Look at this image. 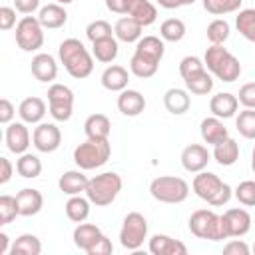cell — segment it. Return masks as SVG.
<instances>
[{
	"label": "cell",
	"instance_id": "e575fe53",
	"mask_svg": "<svg viewBox=\"0 0 255 255\" xmlns=\"http://www.w3.org/2000/svg\"><path fill=\"white\" fill-rule=\"evenodd\" d=\"M135 52L137 54H143L147 58H153L157 62H161L163 54H165V44L161 38L157 36H143L135 42Z\"/></svg>",
	"mask_w": 255,
	"mask_h": 255
},
{
	"label": "cell",
	"instance_id": "277c9868",
	"mask_svg": "<svg viewBox=\"0 0 255 255\" xmlns=\"http://www.w3.org/2000/svg\"><path fill=\"white\" fill-rule=\"evenodd\" d=\"M122 177L116 173V171H104L100 175H94L90 181H88V187H86V197L98 205V207H106L110 203H114V199L120 195L122 191Z\"/></svg>",
	"mask_w": 255,
	"mask_h": 255
},
{
	"label": "cell",
	"instance_id": "52a82bcc",
	"mask_svg": "<svg viewBox=\"0 0 255 255\" xmlns=\"http://www.w3.org/2000/svg\"><path fill=\"white\" fill-rule=\"evenodd\" d=\"M149 193L159 203H183L189 195V183L175 175H159L151 179Z\"/></svg>",
	"mask_w": 255,
	"mask_h": 255
},
{
	"label": "cell",
	"instance_id": "c3c4849f",
	"mask_svg": "<svg viewBox=\"0 0 255 255\" xmlns=\"http://www.w3.org/2000/svg\"><path fill=\"white\" fill-rule=\"evenodd\" d=\"M16 26V8L2 6L0 8V30H12Z\"/></svg>",
	"mask_w": 255,
	"mask_h": 255
},
{
	"label": "cell",
	"instance_id": "d590c367",
	"mask_svg": "<svg viewBox=\"0 0 255 255\" xmlns=\"http://www.w3.org/2000/svg\"><path fill=\"white\" fill-rule=\"evenodd\" d=\"M235 28L237 32L255 44V8H243L235 16Z\"/></svg>",
	"mask_w": 255,
	"mask_h": 255
},
{
	"label": "cell",
	"instance_id": "11a10c76",
	"mask_svg": "<svg viewBox=\"0 0 255 255\" xmlns=\"http://www.w3.org/2000/svg\"><path fill=\"white\" fill-rule=\"evenodd\" d=\"M129 0H106V8L114 14H128Z\"/></svg>",
	"mask_w": 255,
	"mask_h": 255
},
{
	"label": "cell",
	"instance_id": "db71d44e",
	"mask_svg": "<svg viewBox=\"0 0 255 255\" xmlns=\"http://www.w3.org/2000/svg\"><path fill=\"white\" fill-rule=\"evenodd\" d=\"M0 167H2V171H0V183L4 185V183H8L12 179L14 165H12V161L8 157H0Z\"/></svg>",
	"mask_w": 255,
	"mask_h": 255
},
{
	"label": "cell",
	"instance_id": "6125c7cd",
	"mask_svg": "<svg viewBox=\"0 0 255 255\" xmlns=\"http://www.w3.org/2000/svg\"><path fill=\"white\" fill-rule=\"evenodd\" d=\"M253 251H255V245H253Z\"/></svg>",
	"mask_w": 255,
	"mask_h": 255
},
{
	"label": "cell",
	"instance_id": "5bb4252c",
	"mask_svg": "<svg viewBox=\"0 0 255 255\" xmlns=\"http://www.w3.org/2000/svg\"><path fill=\"white\" fill-rule=\"evenodd\" d=\"M223 223H225L229 239L231 237H243L251 229V215L243 207H233V209H227L223 213Z\"/></svg>",
	"mask_w": 255,
	"mask_h": 255
},
{
	"label": "cell",
	"instance_id": "2e32d148",
	"mask_svg": "<svg viewBox=\"0 0 255 255\" xmlns=\"http://www.w3.org/2000/svg\"><path fill=\"white\" fill-rule=\"evenodd\" d=\"M199 133H201V139H203L205 143H209V145H217V143H221L223 139L229 137V131H227L223 120H221V118H215V116L201 120V124H199Z\"/></svg>",
	"mask_w": 255,
	"mask_h": 255
},
{
	"label": "cell",
	"instance_id": "f6af8a7d",
	"mask_svg": "<svg viewBox=\"0 0 255 255\" xmlns=\"http://www.w3.org/2000/svg\"><path fill=\"white\" fill-rule=\"evenodd\" d=\"M16 195H0V225H8L18 217Z\"/></svg>",
	"mask_w": 255,
	"mask_h": 255
},
{
	"label": "cell",
	"instance_id": "b9f144b4",
	"mask_svg": "<svg viewBox=\"0 0 255 255\" xmlns=\"http://www.w3.org/2000/svg\"><path fill=\"white\" fill-rule=\"evenodd\" d=\"M235 128L245 139H255V110L245 108L235 118Z\"/></svg>",
	"mask_w": 255,
	"mask_h": 255
},
{
	"label": "cell",
	"instance_id": "74e56055",
	"mask_svg": "<svg viewBox=\"0 0 255 255\" xmlns=\"http://www.w3.org/2000/svg\"><path fill=\"white\" fill-rule=\"evenodd\" d=\"M159 36L163 42H179L185 36V24L179 18H167L159 26Z\"/></svg>",
	"mask_w": 255,
	"mask_h": 255
},
{
	"label": "cell",
	"instance_id": "4dcf8cb0",
	"mask_svg": "<svg viewBox=\"0 0 255 255\" xmlns=\"http://www.w3.org/2000/svg\"><path fill=\"white\" fill-rule=\"evenodd\" d=\"M213 159L223 167L233 165L239 159V143L233 137H227L221 143L213 145Z\"/></svg>",
	"mask_w": 255,
	"mask_h": 255
},
{
	"label": "cell",
	"instance_id": "f546056e",
	"mask_svg": "<svg viewBox=\"0 0 255 255\" xmlns=\"http://www.w3.org/2000/svg\"><path fill=\"white\" fill-rule=\"evenodd\" d=\"M118 54H120V46L116 36H110L92 44V56L102 64H112L118 58Z\"/></svg>",
	"mask_w": 255,
	"mask_h": 255
},
{
	"label": "cell",
	"instance_id": "7dc6e473",
	"mask_svg": "<svg viewBox=\"0 0 255 255\" xmlns=\"http://www.w3.org/2000/svg\"><path fill=\"white\" fill-rule=\"evenodd\" d=\"M237 100L243 108H251L255 110V82H247L239 88V94H237Z\"/></svg>",
	"mask_w": 255,
	"mask_h": 255
},
{
	"label": "cell",
	"instance_id": "83f0119b",
	"mask_svg": "<svg viewBox=\"0 0 255 255\" xmlns=\"http://www.w3.org/2000/svg\"><path fill=\"white\" fill-rule=\"evenodd\" d=\"M84 131L90 139H108L112 131V122L106 114H92L84 122Z\"/></svg>",
	"mask_w": 255,
	"mask_h": 255
},
{
	"label": "cell",
	"instance_id": "836d02e7",
	"mask_svg": "<svg viewBox=\"0 0 255 255\" xmlns=\"http://www.w3.org/2000/svg\"><path fill=\"white\" fill-rule=\"evenodd\" d=\"M90 199L88 197H82V195H70V199L66 201L64 209H66V215L70 221L74 223H82L88 219L90 215Z\"/></svg>",
	"mask_w": 255,
	"mask_h": 255
},
{
	"label": "cell",
	"instance_id": "4fadbf2b",
	"mask_svg": "<svg viewBox=\"0 0 255 255\" xmlns=\"http://www.w3.org/2000/svg\"><path fill=\"white\" fill-rule=\"evenodd\" d=\"M209 159H211V153H209L207 147L201 145V143H189V145L183 147V151H181V165H183V169L189 171V173H199V171H203V169L207 167Z\"/></svg>",
	"mask_w": 255,
	"mask_h": 255
},
{
	"label": "cell",
	"instance_id": "d6a6232c",
	"mask_svg": "<svg viewBox=\"0 0 255 255\" xmlns=\"http://www.w3.org/2000/svg\"><path fill=\"white\" fill-rule=\"evenodd\" d=\"M42 241L32 233H22L10 245V255H40Z\"/></svg>",
	"mask_w": 255,
	"mask_h": 255
},
{
	"label": "cell",
	"instance_id": "8d00e7d4",
	"mask_svg": "<svg viewBox=\"0 0 255 255\" xmlns=\"http://www.w3.org/2000/svg\"><path fill=\"white\" fill-rule=\"evenodd\" d=\"M16 171H18V175H22L26 179H34L42 173V161L38 155L26 151L16 159Z\"/></svg>",
	"mask_w": 255,
	"mask_h": 255
},
{
	"label": "cell",
	"instance_id": "d6986e66",
	"mask_svg": "<svg viewBox=\"0 0 255 255\" xmlns=\"http://www.w3.org/2000/svg\"><path fill=\"white\" fill-rule=\"evenodd\" d=\"M88 177L84 175V169H68L60 175L58 179V187L62 193L66 195H82L86 193V187H88Z\"/></svg>",
	"mask_w": 255,
	"mask_h": 255
},
{
	"label": "cell",
	"instance_id": "5b68a950",
	"mask_svg": "<svg viewBox=\"0 0 255 255\" xmlns=\"http://www.w3.org/2000/svg\"><path fill=\"white\" fill-rule=\"evenodd\" d=\"M189 231L199 237V239H209V241H223L229 239L223 215H217L211 209H197L189 217Z\"/></svg>",
	"mask_w": 255,
	"mask_h": 255
},
{
	"label": "cell",
	"instance_id": "6da1fadb",
	"mask_svg": "<svg viewBox=\"0 0 255 255\" xmlns=\"http://www.w3.org/2000/svg\"><path fill=\"white\" fill-rule=\"evenodd\" d=\"M58 58L66 72L76 80H84L94 72V56L78 38H66L58 46Z\"/></svg>",
	"mask_w": 255,
	"mask_h": 255
},
{
	"label": "cell",
	"instance_id": "f35d334b",
	"mask_svg": "<svg viewBox=\"0 0 255 255\" xmlns=\"http://www.w3.org/2000/svg\"><path fill=\"white\" fill-rule=\"evenodd\" d=\"M205 34H207L209 44H225L229 34H231V26H229V22L225 18H215V20H211L207 24Z\"/></svg>",
	"mask_w": 255,
	"mask_h": 255
},
{
	"label": "cell",
	"instance_id": "7c38bea8",
	"mask_svg": "<svg viewBox=\"0 0 255 255\" xmlns=\"http://www.w3.org/2000/svg\"><path fill=\"white\" fill-rule=\"evenodd\" d=\"M4 139H6V147L16 153V155H22L28 151L30 147V131L26 128L24 122H10L6 126V133H4Z\"/></svg>",
	"mask_w": 255,
	"mask_h": 255
},
{
	"label": "cell",
	"instance_id": "f5cc1de1",
	"mask_svg": "<svg viewBox=\"0 0 255 255\" xmlns=\"http://www.w3.org/2000/svg\"><path fill=\"white\" fill-rule=\"evenodd\" d=\"M14 8L22 14H34L40 8V0H14Z\"/></svg>",
	"mask_w": 255,
	"mask_h": 255
},
{
	"label": "cell",
	"instance_id": "f907efd6",
	"mask_svg": "<svg viewBox=\"0 0 255 255\" xmlns=\"http://www.w3.org/2000/svg\"><path fill=\"white\" fill-rule=\"evenodd\" d=\"M249 251H251L249 245L241 239H233L223 245V253H227V255H249Z\"/></svg>",
	"mask_w": 255,
	"mask_h": 255
},
{
	"label": "cell",
	"instance_id": "bcb514c9",
	"mask_svg": "<svg viewBox=\"0 0 255 255\" xmlns=\"http://www.w3.org/2000/svg\"><path fill=\"white\" fill-rule=\"evenodd\" d=\"M235 199L245 205V207H255V181L253 179H245L241 181L235 189H233Z\"/></svg>",
	"mask_w": 255,
	"mask_h": 255
},
{
	"label": "cell",
	"instance_id": "8fae6325",
	"mask_svg": "<svg viewBox=\"0 0 255 255\" xmlns=\"http://www.w3.org/2000/svg\"><path fill=\"white\" fill-rule=\"evenodd\" d=\"M32 143L38 151L52 153L62 143V131L52 122H40V124H36L34 131H32Z\"/></svg>",
	"mask_w": 255,
	"mask_h": 255
},
{
	"label": "cell",
	"instance_id": "4316f807",
	"mask_svg": "<svg viewBox=\"0 0 255 255\" xmlns=\"http://www.w3.org/2000/svg\"><path fill=\"white\" fill-rule=\"evenodd\" d=\"M163 106L169 114L173 116H181L189 110L191 106V98H189V92L187 90H181V88H169L165 94H163Z\"/></svg>",
	"mask_w": 255,
	"mask_h": 255
},
{
	"label": "cell",
	"instance_id": "9c48e42d",
	"mask_svg": "<svg viewBox=\"0 0 255 255\" xmlns=\"http://www.w3.org/2000/svg\"><path fill=\"white\" fill-rule=\"evenodd\" d=\"M16 44L24 52H36L44 44V26L40 24L38 16L26 14L16 24Z\"/></svg>",
	"mask_w": 255,
	"mask_h": 255
},
{
	"label": "cell",
	"instance_id": "ac0fdd59",
	"mask_svg": "<svg viewBox=\"0 0 255 255\" xmlns=\"http://www.w3.org/2000/svg\"><path fill=\"white\" fill-rule=\"evenodd\" d=\"M237 108H239V100L231 92H219L209 100V112L221 120L233 118L237 114Z\"/></svg>",
	"mask_w": 255,
	"mask_h": 255
},
{
	"label": "cell",
	"instance_id": "3957f363",
	"mask_svg": "<svg viewBox=\"0 0 255 255\" xmlns=\"http://www.w3.org/2000/svg\"><path fill=\"white\" fill-rule=\"evenodd\" d=\"M193 193L207 201L211 207H221L225 203H229V199L233 197V189L229 183H225L219 175L211 173V171H199L195 177H193Z\"/></svg>",
	"mask_w": 255,
	"mask_h": 255
},
{
	"label": "cell",
	"instance_id": "680465c9",
	"mask_svg": "<svg viewBox=\"0 0 255 255\" xmlns=\"http://www.w3.org/2000/svg\"><path fill=\"white\" fill-rule=\"evenodd\" d=\"M251 169H253V173H255V147H253V151H251Z\"/></svg>",
	"mask_w": 255,
	"mask_h": 255
},
{
	"label": "cell",
	"instance_id": "d4e9b609",
	"mask_svg": "<svg viewBox=\"0 0 255 255\" xmlns=\"http://www.w3.org/2000/svg\"><path fill=\"white\" fill-rule=\"evenodd\" d=\"M143 26L139 22H135L131 16H122L116 26H114V36L118 38V42H126V44H133L141 38Z\"/></svg>",
	"mask_w": 255,
	"mask_h": 255
},
{
	"label": "cell",
	"instance_id": "ffe728a7",
	"mask_svg": "<svg viewBox=\"0 0 255 255\" xmlns=\"http://www.w3.org/2000/svg\"><path fill=\"white\" fill-rule=\"evenodd\" d=\"M102 229L98 227V225H94V223H78L76 225V229H74V235H72V239H74V245L80 249V251H84V253H88L100 239H102Z\"/></svg>",
	"mask_w": 255,
	"mask_h": 255
},
{
	"label": "cell",
	"instance_id": "ab89813d",
	"mask_svg": "<svg viewBox=\"0 0 255 255\" xmlns=\"http://www.w3.org/2000/svg\"><path fill=\"white\" fill-rule=\"evenodd\" d=\"M183 82H185V90L195 94V96H207L213 90V76L207 70L189 78V80H183Z\"/></svg>",
	"mask_w": 255,
	"mask_h": 255
},
{
	"label": "cell",
	"instance_id": "91938a15",
	"mask_svg": "<svg viewBox=\"0 0 255 255\" xmlns=\"http://www.w3.org/2000/svg\"><path fill=\"white\" fill-rule=\"evenodd\" d=\"M195 2H197V0H181L183 6H191V4H195Z\"/></svg>",
	"mask_w": 255,
	"mask_h": 255
},
{
	"label": "cell",
	"instance_id": "e0dca14e",
	"mask_svg": "<svg viewBox=\"0 0 255 255\" xmlns=\"http://www.w3.org/2000/svg\"><path fill=\"white\" fill-rule=\"evenodd\" d=\"M16 203H18V213L22 217H32V215L40 213V209L44 205V197L38 189L24 187L16 193Z\"/></svg>",
	"mask_w": 255,
	"mask_h": 255
},
{
	"label": "cell",
	"instance_id": "603a6c76",
	"mask_svg": "<svg viewBox=\"0 0 255 255\" xmlns=\"http://www.w3.org/2000/svg\"><path fill=\"white\" fill-rule=\"evenodd\" d=\"M118 110L128 118H135L145 110V98L141 96V92L126 88L118 96Z\"/></svg>",
	"mask_w": 255,
	"mask_h": 255
},
{
	"label": "cell",
	"instance_id": "9f6ffc18",
	"mask_svg": "<svg viewBox=\"0 0 255 255\" xmlns=\"http://www.w3.org/2000/svg\"><path fill=\"white\" fill-rule=\"evenodd\" d=\"M161 8H165V10H173V8H179V6H183L181 4V0H155Z\"/></svg>",
	"mask_w": 255,
	"mask_h": 255
},
{
	"label": "cell",
	"instance_id": "7a4b0ae2",
	"mask_svg": "<svg viewBox=\"0 0 255 255\" xmlns=\"http://www.w3.org/2000/svg\"><path fill=\"white\" fill-rule=\"evenodd\" d=\"M203 64L211 76L227 84L235 82L241 76L239 60L227 48H223V44H211L203 54Z\"/></svg>",
	"mask_w": 255,
	"mask_h": 255
},
{
	"label": "cell",
	"instance_id": "6f0895ef",
	"mask_svg": "<svg viewBox=\"0 0 255 255\" xmlns=\"http://www.w3.org/2000/svg\"><path fill=\"white\" fill-rule=\"evenodd\" d=\"M8 243H10V239H8V235L2 231V233H0V255H6V253H10V247H8Z\"/></svg>",
	"mask_w": 255,
	"mask_h": 255
},
{
	"label": "cell",
	"instance_id": "9a60e30c",
	"mask_svg": "<svg viewBox=\"0 0 255 255\" xmlns=\"http://www.w3.org/2000/svg\"><path fill=\"white\" fill-rule=\"evenodd\" d=\"M30 72H32V76H34L38 82H42V84H50V82H54L56 76H58V64H56V58H54L52 54H44V52L36 54V56L32 58Z\"/></svg>",
	"mask_w": 255,
	"mask_h": 255
},
{
	"label": "cell",
	"instance_id": "60d3db41",
	"mask_svg": "<svg viewBox=\"0 0 255 255\" xmlns=\"http://www.w3.org/2000/svg\"><path fill=\"white\" fill-rule=\"evenodd\" d=\"M205 12L213 14V16H225V14H233L241 10L243 0H201Z\"/></svg>",
	"mask_w": 255,
	"mask_h": 255
},
{
	"label": "cell",
	"instance_id": "ba28073f",
	"mask_svg": "<svg viewBox=\"0 0 255 255\" xmlns=\"http://www.w3.org/2000/svg\"><path fill=\"white\" fill-rule=\"evenodd\" d=\"M145 239H147V219L137 211H129L124 217V223L120 229L122 247L128 251H137Z\"/></svg>",
	"mask_w": 255,
	"mask_h": 255
},
{
	"label": "cell",
	"instance_id": "1f68e13d",
	"mask_svg": "<svg viewBox=\"0 0 255 255\" xmlns=\"http://www.w3.org/2000/svg\"><path fill=\"white\" fill-rule=\"evenodd\" d=\"M157 68H159V62H157V60L147 58V56L137 54V52H133V56H131V60H129V72H131L135 78H141V80L155 76Z\"/></svg>",
	"mask_w": 255,
	"mask_h": 255
},
{
	"label": "cell",
	"instance_id": "cb8c5ba5",
	"mask_svg": "<svg viewBox=\"0 0 255 255\" xmlns=\"http://www.w3.org/2000/svg\"><path fill=\"white\" fill-rule=\"evenodd\" d=\"M38 20L44 28L48 30H58L62 28L66 22H68V12L62 4L54 2V4H46L40 8V14H38Z\"/></svg>",
	"mask_w": 255,
	"mask_h": 255
},
{
	"label": "cell",
	"instance_id": "816d5d0a",
	"mask_svg": "<svg viewBox=\"0 0 255 255\" xmlns=\"http://www.w3.org/2000/svg\"><path fill=\"white\" fill-rule=\"evenodd\" d=\"M112 251H114V245H112L110 237L108 235H102V239L88 251V255H110Z\"/></svg>",
	"mask_w": 255,
	"mask_h": 255
},
{
	"label": "cell",
	"instance_id": "8992f818",
	"mask_svg": "<svg viewBox=\"0 0 255 255\" xmlns=\"http://www.w3.org/2000/svg\"><path fill=\"white\" fill-rule=\"evenodd\" d=\"M112 155V145L110 139H86L74 149V161L80 169L90 171L102 167Z\"/></svg>",
	"mask_w": 255,
	"mask_h": 255
},
{
	"label": "cell",
	"instance_id": "ee69618b",
	"mask_svg": "<svg viewBox=\"0 0 255 255\" xmlns=\"http://www.w3.org/2000/svg\"><path fill=\"white\" fill-rule=\"evenodd\" d=\"M205 70H207V68H205L203 60L197 58V56H185V58L179 62V76H181L183 80H189V78H193V76H197V74H201V72H205Z\"/></svg>",
	"mask_w": 255,
	"mask_h": 255
},
{
	"label": "cell",
	"instance_id": "94428289",
	"mask_svg": "<svg viewBox=\"0 0 255 255\" xmlns=\"http://www.w3.org/2000/svg\"><path fill=\"white\" fill-rule=\"evenodd\" d=\"M56 2H58V4H62V6H66V4H72L74 0H56Z\"/></svg>",
	"mask_w": 255,
	"mask_h": 255
},
{
	"label": "cell",
	"instance_id": "484cf974",
	"mask_svg": "<svg viewBox=\"0 0 255 255\" xmlns=\"http://www.w3.org/2000/svg\"><path fill=\"white\" fill-rule=\"evenodd\" d=\"M128 82H129L128 70L124 66H118V64L108 66L102 74V86L108 92H124L128 88Z\"/></svg>",
	"mask_w": 255,
	"mask_h": 255
},
{
	"label": "cell",
	"instance_id": "681fc988",
	"mask_svg": "<svg viewBox=\"0 0 255 255\" xmlns=\"http://www.w3.org/2000/svg\"><path fill=\"white\" fill-rule=\"evenodd\" d=\"M14 116H16L14 104H12L8 98H2V100H0V124L8 126V124L14 120Z\"/></svg>",
	"mask_w": 255,
	"mask_h": 255
},
{
	"label": "cell",
	"instance_id": "f1b7e54d",
	"mask_svg": "<svg viewBox=\"0 0 255 255\" xmlns=\"http://www.w3.org/2000/svg\"><path fill=\"white\" fill-rule=\"evenodd\" d=\"M126 16H131L135 22H139L145 28V26H151L157 20V10L149 0H129Z\"/></svg>",
	"mask_w": 255,
	"mask_h": 255
},
{
	"label": "cell",
	"instance_id": "44dd1931",
	"mask_svg": "<svg viewBox=\"0 0 255 255\" xmlns=\"http://www.w3.org/2000/svg\"><path fill=\"white\" fill-rule=\"evenodd\" d=\"M18 116L24 124H40L46 116V102L38 96H30V98H24L18 106Z\"/></svg>",
	"mask_w": 255,
	"mask_h": 255
},
{
	"label": "cell",
	"instance_id": "30bf717a",
	"mask_svg": "<svg viewBox=\"0 0 255 255\" xmlns=\"http://www.w3.org/2000/svg\"><path fill=\"white\" fill-rule=\"evenodd\" d=\"M46 96L50 116L56 122H68L74 112V92L64 84H52Z\"/></svg>",
	"mask_w": 255,
	"mask_h": 255
},
{
	"label": "cell",
	"instance_id": "7bdbcfd3",
	"mask_svg": "<svg viewBox=\"0 0 255 255\" xmlns=\"http://www.w3.org/2000/svg\"><path fill=\"white\" fill-rule=\"evenodd\" d=\"M86 36H88V40L94 44V42H98V40H104V38L114 36V28H112V24L106 22V20H94V22H90V24L86 26Z\"/></svg>",
	"mask_w": 255,
	"mask_h": 255
},
{
	"label": "cell",
	"instance_id": "7402d4cb",
	"mask_svg": "<svg viewBox=\"0 0 255 255\" xmlns=\"http://www.w3.org/2000/svg\"><path fill=\"white\" fill-rule=\"evenodd\" d=\"M149 253H153V255H185L187 247L179 239H173L165 233H155L149 239Z\"/></svg>",
	"mask_w": 255,
	"mask_h": 255
}]
</instances>
